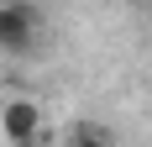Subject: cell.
Here are the masks:
<instances>
[{
    "label": "cell",
    "mask_w": 152,
    "mask_h": 147,
    "mask_svg": "<svg viewBox=\"0 0 152 147\" xmlns=\"http://www.w3.org/2000/svg\"><path fill=\"white\" fill-rule=\"evenodd\" d=\"M0 137L11 147H47V121L37 100H5L0 110Z\"/></svg>",
    "instance_id": "cell-1"
},
{
    "label": "cell",
    "mask_w": 152,
    "mask_h": 147,
    "mask_svg": "<svg viewBox=\"0 0 152 147\" xmlns=\"http://www.w3.org/2000/svg\"><path fill=\"white\" fill-rule=\"evenodd\" d=\"M37 32H42V11L26 5V0H16V5H0V53H31L37 47Z\"/></svg>",
    "instance_id": "cell-2"
},
{
    "label": "cell",
    "mask_w": 152,
    "mask_h": 147,
    "mask_svg": "<svg viewBox=\"0 0 152 147\" xmlns=\"http://www.w3.org/2000/svg\"><path fill=\"white\" fill-rule=\"evenodd\" d=\"M68 147H115V142H110V132H105V126H94V121H79L74 132H68Z\"/></svg>",
    "instance_id": "cell-3"
}]
</instances>
